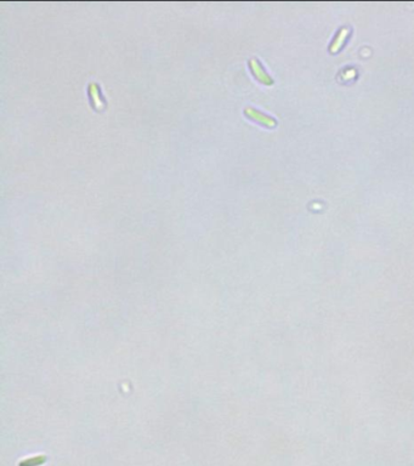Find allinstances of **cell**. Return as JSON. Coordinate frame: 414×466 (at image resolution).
I'll list each match as a JSON object with an SVG mask.
<instances>
[{"label": "cell", "mask_w": 414, "mask_h": 466, "mask_svg": "<svg viewBox=\"0 0 414 466\" xmlns=\"http://www.w3.org/2000/svg\"><path fill=\"white\" fill-rule=\"evenodd\" d=\"M249 67H250L251 72H253V74L255 75V78L257 79V81L261 82L262 84H266V85H272V84H274V79H272L271 76H270L268 73L265 72V69L262 68V66L260 64V62L256 60V58H250V60H249Z\"/></svg>", "instance_id": "1"}, {"label": "cell", "mask_w": 414, "mask_h": 466, "mask_svg": "<svg viewBox=\"0 0 414 466\" xmlns=\"http://www.w3.org/2000/svg\"><path fill=\"white\" fill-rule=\"evenodd\" d=\"M244 113L248 116H249V118L254 119V121H256L259 123H261V124L265 125V127L274 128V127H276V124H277V122H276L274 118H271V116H269L266 114H264V113H261L260 111H257V109H255V108H253V107H245Z\"/></svg>", "instance_id": "2"}, {"label": "cell", "mask_w": 414, "mask_h": 466, "mask_svg": "<svg viewBox=\"0 0 414 466\" xmlns=\"http://www.w3.org/2000/svg\"><path fill=\"white\" fill-rule=\"evenodd\" d=\"M88 91H89V95H90L91 102H93V105H94L95 108L99 109V111L105 108L106 102H105V100H103L102 95H101V93H100L99 85H97L96 83H94V82L90 83V84H89Z\"/></svg>", "instance_id": "3"}, {"label": "cell", "mask_w": 414, "mask_h": 466, "mask_svg": "<svg viewBox=\"0 0 414 466\" xmlns=\"http://www.w3.org/2000/svg\"><path fill=\"white\" fill-rule=\"evenodd\" d=\"M349 34H350V28H348V27H343V28L339 30V33L336 34L335 38H334L332 44H330V48H329L330 53L332 54L338 53L340 49H342L343 44H344L346 39H348Z\"/></svg>", "instance_id": "4"}, {"label": "cell", "mask_w": 414, "mask_h": 466, "mask_svg": "<svg viewBox=\"0 0 414 466\" xmlns=\"http://www.w3.org/2000/svg\"><path fill=\"white\" fill-rule=\"evenodd\" d=\"M45 461L44 456H35L33 459H28V460H24L20 464V466H39L43 462Z\"/></svg>", "instance_id": "5"}, {"label": "cell", "mask_w": 414, "mask_h": 466, "mask_svg": "<svg viewBox=\"0 0 414 466\" xmlns=\"http://www.w3.org/2000/svg\"><path fill=\"white\" fill-rule=\"evenodd\" d=\"M346 76H348V78L346 79H351V78H354V76L356 75V72L354 69H350V70H348V72H346Z\"/></svg>", "instance_id": "6"}]
</instances>
